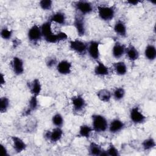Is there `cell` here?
Here are the masks:
<instances>
[{"label": "cell", "instance_id": "obj_4", "mask_svg": "<svg viewBox=\"0 0 156 156\" xmlns=\"http://www.w3.org/2000/svg\"><path fill=\"white\" fill-rule=\"evenodd\" d=\"M69 48L79 55H85L87 52V44L80 40L76 39L69 41Z\"/></svg>", "mask_w": 156, "mask_h": 156}, {"label": "cell", "instance_id": "obj_1", "mask_svg": "<svg viewBox=\"0 0 156 156\" xmlns=\"http://www.w3.org/2000/svg\"><path fill=\"white\" fill-rule=\"evenodd\" d=\"M52 23L49 21H46L40 26L43 38L49 43H57L67 40L68 35L65 32L60 31L55 34L52 30Z\"/></svg>", "mask_w": 156, "mask_h": 156}, {"label": "cell", "instance_id": "obj_10", "mask_svg": "<svg viewBox=\"0 0 156 156\" xmlns=\"http://www.w3.org/2000/svg\"><path fill=\"white\" fill-rule=\"evenodd\" d=\"M71 101L73 110L76 112H80L86 107V101L83 97L80 94H77L72 97Z\"/></svg>", "mask_w": 156, "mask_h": 156}, {"label": "cell", "instance_id": "obj_16", "mask_svg": "<svg viewBox=\"0 0 156 156\" xmlns=\"http://www.w3.org/2000/svg\"><path fill=\"white\" fill-rule=\"evenodd\" d=\"M125 124L122 121L118 118H115L108 124V129L112 133H117L124 128Z\"/></svg>", "mask_w": 156, "mask_h": 156}, {"label": "cell", "instance_id": "obj_22", "mask_svg": "<svg viewBox=\"0 0 156 156\" xmlns=\"http://www.w3.org/2000/svg\"><path fill=\"white\" fill-rule=\"evenodd\" d=\"M50 22L54 23L60 25H64L66 23V16L62 12H57L53 13L49 18Z\"/></svg>", "mask_w": 156, "mask_h": 156}, {"label": "cell", "instance_id": "obj_8", "mask_svg": "<svg viewBox=\"0 0 156 156\" xmlns=\"http://www.w3.org/2000/svg\"><path fill=\"white\" fill-rule=\"evenodd\" d=\"M27 37L30 41L36 43L38 42L42 38L41 28L37 24L31 26L27 32Z\"/></svg>", "mask_w": 156, "mask_h": 156}, {"label": "cell", "instance_id": "obj_23", "mask_svg": "<svg viewBox=\"0 0 156 156\" xmlns=\"http://www.w3.org/2000/svg\"><path fill=\"white\" fill-rule=\"evenodd\" d=\"M113 68L116 74L119 76H124L127 72V66L125 62L119 61L113 64Z\"/></svg>", "mask_w": 156, "mask_h": 156}, {"label": "cell", "instance_id": "obj_17", "mask_svg": "<svg viewBox=\"0 0 156 156\" xmlns=\"http://www.w3.org/2000/svg\"><path fill=\"white\" fill-rule=\"evenodd\" d=\"M126 48L123 44L119 43V41L115 42L112 50V53L113 57L116 59L122 57L126 53Z\"/></svg>", "mask_w": 156, "mask_h": 156}, {"label": "cell", "instance_id": "obj_30", "mask_svg": "<svg viewBox=\"0 0 156 156\" xmlns=\"http://www.w3.org/2000/svg\"><path fill=\"white\" fill-rule=\"evenodd\" d=\"M10 105L9 99L6 96L1 98L0 100V111L1 113H5L9 109Z\"/></svg>", "mask_w": 156, "mask_h": 156}, {"label": "cell", "instance_id": "obj_29", "mask_svg": "<svg viewBox=\"0 0 156 156\" xmlns=\"http://www.w3.org/2000/svg\"><path fill=\"white\" fill-rule=\"evenodd\" d=\"M125 94L126 91L123 87H117L112 93V96L115 100L119 101L124 98Z\"/></svg>", "mask_w": 156, "mask_h": 156}, {"label": "cell", "instance_id": "obj_2", "mask_svg": "<svg viewBox=\"0 0 156 156\" xmlns=\"http://www.w3.org/2000/svg\"><path fill=\"white\" fill-rule=\"evenodd\" d=\"M92 127L94 131L98 133L105 132L108 127V123L105 118L102 115L94 114L91 116Z\"/></svg>", "mask_w": 156, "mask_h": 156}, {"label": "cell", "instance_id": "obj_7", "mask_svg": "<svg viewBox=\"0 0 156 156\" xmlns=\"http://www.w3.org/2000/svg\"><path fill=\"white\" fill-rule=\"evenodd\" d=\"M129 117L131 121L136 124L143 123L146 119V116L140 111L138 106L133 107L130 109Z\"/></svg>", "mask_w": 156, "mask_h": 156}, {"label": "cell", "instance_id": "obj_28", "mask_svg": "<svg viewBox=\"0 0 156 156\" xmlns=\"http://www.w3.org/2000/svg\"><path fill=\"white\" fill-rule=\"evenodd\" d=\"M155 141L152 137L147 138L144 140L141 143L142 147L144 151H149L155 147Z\"/></svg>", "mask_w": 156, "mask_h": 156}, {"label": "cell", "instance_id": "obj_35", "mask_svg": "<svg viewBox=\"0 0 156 156\" xmlns=\"http://www.w3.org/2000/svg\"><path fill=\"white\" fill-rule=\"evenodd\" d=\"M57 60L55 57H49L46 61V65L48 68H52L57 65Z\"/></svg>", "mask_w": 156, "mask_h": 156}, {"label": "cell", "instance_id": "obj_21", "mask_svg": "<svg viewBox=\"0 0 156 156\" xmlns=\"http://www.w3.org/2000/svg\"><path fill=\"white\" fill-rule=\"evenodd\" d=\"M29 88L32 95L35 96H38V95H40L42 90L41 82L40 80L37 78L34 79L31 82H30Z\"/></svg>", "mask_w": 156, "mask_h": 156}, {"label": "cell", "instance_id": "obj_39", "mask_svg": "<svg viewBox=\"0 0 156 156\" xmlns=\"http://www.w3.org/2000/svg\"><path fill=\"white\" fill-rule=\"evenodd\" d=\"M126 2L131 5H136L141 2L139 1H137V0L136 1L135 0V1H126Z\"/></svg>", "mask_w": 156, "mask_h": 156}, {"label": "cell", "instance_id": "obj_14", "mask_svg": "<svg viewBox=\"0 0 156 156\" xmlns=\"http://www.w3.org/2000/svg\"><path fill=\"white\" fill-rule=\"evenodd\" d=\"M11 140L13 148L16 153H21L26 150L27 144L22 138L18 136H12Z\"/></svg>", "mask_w": 156, "mask_h": 156}, {"label": "cell", "instance_id": "obj_33", "mask_svg": "<svg viewBox=\"0 0 156 156\" xmlns=\"http://www.w3.org/2000/svg\"><path fill=\"white\" fill-rule=\"evenodd\" d=\"M106 152H107V155H109V156H118L120 155L118 149L112 143H110L108 147L106 150Z\"/></svg>", "mask_w": 156, "mask_h": 156}, {"label": "cell", "instance_id": "obj_11", "mask_svg": "<svg viewBox=\"0 0 156 156\" xmlns=\"http://www.w3.org/2000/svg\"><path fill=\"white\" fill-rule=\"evenodd\" d=\"M11 67L14 74L16 76H20L23 74L24 71V63L23 60L16 56L12 58L11 61Z\"/></svg>", "mask_w": 156, "mask_h": 156}, {"label": "cell", "instance_id": "obj_12", "mask_svg": "<svg viewBox=\"0 0 156 156\" xmlns=\"http://www.w3.org/2000/svg\"><path fill=\"white\" fill-rule=\"evenodd\" d=\"M73 25L77 31V34L79 36L82 37V36L85 35V34L86 33L85 23V21L83 20V18L82 16H80L79 15L75 16Z\"/></svg>", "mask_w": 156, "mask_h": 156}, {"label": "cell", "instance_id": "obj_9", "mask_svg": "<svg viewBox=\"0 0 156 156\" xmlns=\"http://www.w3.org/2000/svg\"><path fill=\"white\" fill-rule=\"evenodd\" d=\"M76 9L81 15H88L91 13L93 10V7L91 2L86 1H79L74 3Z\"/></svg>", "mask_w": 156, "mask_h": 156}, {"label": "cell", "instance_id": "obj_5", "mask_svg": "<svg viewBox=\"0 0 156 156\" xmlns=\"http://www.w3.org/2000/svg\"><path fill=\"white\" fill-rule=\"evenodd\" d=\"M63 132L61 127H56L52 130H47L44 133V137L51 143H57L61 140Z\"/></svg>", "mask_w": 156, "mask_h": 156}, {"label": "cell", "instance_id": "obj_36", "mask_svg": "<svg viewBox=\"0 0 156 156\" xmlns=\"http://www.w3.org/2000/svg\"><path fill=\"white\" fill-rule=\"evenodd\" d=\"M20 43H21L20 40H19L18 38H14V39L13 40V41H12V47L15 49V48H16L18 46H20Z\"/></svg>", "mask_w": 156, "mask_h": 156}, {"label": "cell", "instance_id": "obj_13", "mask_svg": "<svg viewBox=\"0 0 156 156\" xmlns=\"http://www.w3.org/2000/svg\"><path fill=\"white\" fill-rule=\"evenodd\" d=\"M72 63L66 60H62L58 62L56 66L57 72L62 75H67L71 73Z\"/></svg>", "mask_w": 156, "mask_h": 156}, {"label": "cell", "instance_id": "obj_37", "mask_svg": "<svg viewBox=\"0 0 156 156\" xmlns=\"http://www.w3.org/2000/svg\"><path fill=\"white\" fill-rule=\"evenodd\" d=\"M5 83V76L2 73H1V76H0V85H1V87H2Z\"/></svg>", "mask_w": 156, "mask_h": 156}, {"label": "cell", "instance_id": "obj_32", "mask_svg": "<svg viewBox=\"0 0 156 156\" xmlns=\"http://www.w3.org/2000/svg\"><path fill=\"white\" fill-rule=\"evenodd\" d=\"M13 35V31L7 27H4L1 30V37L4 40H7L12 38Z\"/></svg>", "mask_w": 156, "mask_h": 156}, {"label": "cell", "instance_id": "obj_38", "mask_svg": "<svg viewBox=\"0 0 156 156\" xmlns=\"http://www.w3.org/2000/svg\"><path fill=\"white\" fill-rule=\"evenodd\" d=\"M1 146H2V155L3 156H8L9 154H8V151H7L6 147L3 144H1Z\"/></svg>", "mask_w": 156, "mask_h": 156}, {"label": "cell", "instance_id": "obj_34", "mask_svg": "<svg viewBox=\"0 0 156 156\" xmlns=\"http://www.w3.org/2000/svg\"><path fill=\"white\" fill-rule=\"evenodd\" d=\"M39 5L44 10H49L52 7V1L51 0H41L39 2Z\"/></svg>", "mask_w": 156, "mask_h": 156}, {"label": "cell", "instance_id": "obj_15", "mask_svg": "<svg viewBox=\"0 0 156 156\" xmlns=\"http://www.w3.org/2000/svg\"><path fill=\"white\" fill-rule=\"evenodd\" d=\"M38 96L32 95L31 98H30L28 103V105L25 110L23 112L22 115L23 116H29L32 113V112L35 111L38 106Z\"/></svg>", "mask_w": 156, "mask_h": 156}, {"label": "cell", "instance_id": "obj_6", "mask_svg": "<svg viewBox=\"0 0 156 156\" xmlns=\"http://www.w3.org/2000/svg\"><path fill=\"white\" fill-rule=\"evenodd\" d=\"M87 52L90 57L94 60H99L100 57V43L96 40H91L87 44Z\"/></svg>", "mask_w": 156, "mask_h": 156}, {"label": "cell", "instance_id": "obj_27", "mask_svg": "<svg viewBox=\"0 0 156 156\" xmlns=\"http://www.w3.org/2000/svg\"><path fill=\"white\" fill-rule=\"evenodd\" d=\"M104 149L97 143L94 142H91L88 146V154L90 155L95 156H101L102 151Z\"/></svg>", "mask_w": 156, "mask_h": 156}, {"label": "cell", "instance_id": "obj_18", "mask_svg": "<svg viewBox=\"0 0 156 156\" xmlns=\"http://www.w3.org/2000/svg\"><path fill=\"white\" fill-rule=\"evenodd\" d=\"M97 64L94 69V73L98 76H107L110 73L109 68L102 62L98 60Z\"/></svg>", "mask_w": 156, "mask_h": 156}, {"label": "cell", "instance_id": "obj_26", "mask_svg": "<svg viewBox=\"0 0 156 156\" xmlns=\"http://www.w3.org/2000/svg\"><path fill=\"white\" fill-rule=\"evenodd\" d=\"M144 56L145 57L150 61H153L156 58V48L153 44H149L146 46L144 49Z\"/></svg>", "mask_w": 156, "mask_h": 156}, {"label": "cell", "instance_id": "obj_19", "mask_svg": "<svg viewBox=\"0 0 156 156\" xmlns=\"http://www.w3.org/2000/svg\"><path fill=\"white\" fill-rule=\"evenodd\" d=\"M113 30L117 35L121 37H126L127 35V27L125 23L121 20H118L115 23Z\"/></svg>", "mask_w": 156, "mask_h": 156}, {"label": "cell", "instance_id": "obj_25", "mask_svg": "<svg viewBox=\"0 0 156 156\" xmlns=\"http://www.w3.org/2000/svg\"><path fill=\"white\" fill-rule=\"evenodd\" d=\"M96 94L98 99L101 101L104 102H109L112 97V93H111V91L105 88H103L99 90L97 92Z\"/></svg>", "mask_w": 156, "mask_h": 156}, {"label": "cell", "instance_id": "obj_31", "mask_svg": "<svg viewBox=\"0 0 156 156\" xmlns=\"http://www.w3.org/2000/svg\"><path fill=\"white\" fill-rule=\"evenodd\" d=\"M52 122L55 127H62L64 123V119L61 114L57 113L53 115L52 118Z\"/></svg>", "mask_w": 156, "mask_h": 156}, {"label": "cell", "instance_id": "obj_24", "mask_svg": "<svg viewBox=\"0 0 156 156\" xmlns=\"http://www.w3.org/2000/svg\"><path fill=\"white\" fill-rule=\"evenodd\" d=\"M93 131L94 130L92 127L87 124H83L80 126L78 132V136L82 138H89Z\"/></svg>", "mask_w": 156, "mask_h": 156}, {"label": "cell", "instance_id": "obj_20", "mask_svg": "<svg viewBox=\"0 0 156 156\" xmlns=\"http://www.w3.org/2000/svg\"><path fill=\"white\" fill-rule=\"evenodd\" d=\"M129 60L131 62H135L140 57V53L138 49L132 44H129L126 49L125 53Z\"/></svg>", "mask_w": 156, "mask_h": 156}, {"label": "cell", "instance_id": "obj_3", "mask_svg": "<svg viewBox=\"0 0 156 156\" xmlns=\"http://www.w3.org/2000/svg\"><path fill=\"white\" fill-rule=\"evenodd\" d=\"M97 10L99 18L104 21H111L115 15V7L114 5H98Z\"/></svg>", "mask_w": 156, "mask_h": 156}]
</instances>
